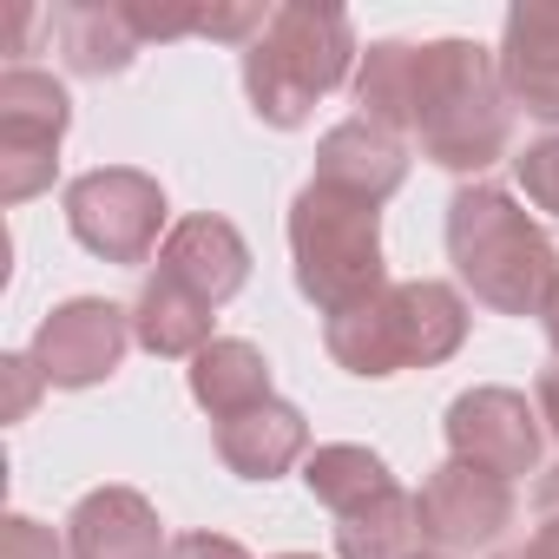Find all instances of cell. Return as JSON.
Returning <instances> with one entry per match:
<instances>
[{
	"mask_svg": "<svg viewBox=\"0 0 559 559\" xmlns=\"http://www.w3.org/2000/svg\"><path fill=\"white\" fill-rule=\"evenodd\" d=\"M132 14V34L152 47V40H185V34H204V8H178V0H126Z\"/></svg>",
	"mask_w": 559,
	"mask_h": 559,
	"instance_id": "cell-25",
	"label": "cell"
},
{
	"mask_svg": "<svg viewBox=\"0 0 559 559\" xmlns=\"http://www.w3.org/2000/svg\"><path fill=\"white\" fill-rule=\"evenodd\" d=\"M533 408H539V421H546V435L559 441V362H546V369H539V389H533Z\"/></svg>",
	"mask_w": 559,
	"mask_h": 559,
	"instance_id": "cell-29",
	"label": "cell"
},
{
	"mask_svg": "<svg viewBox=\"0 0 559 559\" xmlns=\"http://www.w3.org/2000/svg\"><path fill=\"white\" fill-rule=\"evenodd\" d=\"M448 461L520 480L539 474V408L520 389H467L448 402Z\"/></svg>",
	"mask_w": 559,
	"mask_h": 559,
	"instance_id": "cell-8",
	"label": "cell"
},
{
	"mask_svg": "<svg viewBox=\"0 0 559 559\" xmlns=\"http://www.w3.org/2000/svg\"><path fill=\"white\" fill-rule=\"evenodd\" d=\"M165 559H250V552L237 539H224V533H178Z\"/></svg>",
	"mask_w": 559,
	"mask_h": 559,
	"instance_id": "cell-28",
	"label": "cell"
},
{
	"mask_svg": "<svg viewBox=\"0 0 559 559\" xmlns=\"http://www.w3.org/2000/svg\"><path fill=\"white\" fill-rule=\"evenodd\" d=\"M356 27L330 0H284L270 8V27L243 47V93L250 112L276 132L310 126L317 99H330L356 73Z\"/></svg>",
	"mask_w": 559,
	"mask_h": 559,
	"instance_id": "cell-2",
	"label": "cell"
},
{
	"mask_svg": "<svg viewBox=\"0 0 559 559\" xmlns=\"http://www.w3.org/2000/svg\"><path fill=\"white\" fill-rule=\"evenodd\" d=\"M290 263H297V290L336 317L349 304H369L389 290L382 270V204H362L330 185H304L290 204Z\"/></svg>",
	"mask_w": 559,
	"mask_h": 559,
	"instance_id": "cell-4",
	"label": "cell"
},
{
	"mask_svg": "<svg viewBox=\"0 0 559 559\" xmlns=\"http://www.w3.org/2000/svg\"><path fill=\"white\" fill-rule=\"evenodd\" d=\"M126 349H132V310L106 297H73L40 317L27 356L47 376V389H93L126 362Z\"/></svg>",
	"mask_w": 559,
	"mask_h": 559,
	"instance_id": "cell-7",
	"label": "cell"
},
{
	"mask_svg": "<svg viewBox=\"0 0 559 559\" xmlns=\"http://www.w3.org/2000/svg\"><path fill=\"white\" fill-rule=\"evenodd\" d=\"M539 323H546V343L559 349V284H552V297H546V310H539Z\"/></svg>",
	"mask_w": 559,
	"mask_h": 559,
	"instance_id": "cell-30",
	"label": "cell"
},
{
	"mask_svg": "<svg viewBox=\"0 0 559 559\" xmlns=\"http://www.w3.org/2000/svg\"><path fill=\"white\" fill-rule=\"evenodd\" d=\"M276 559H317V552H276Z\"/></svg>",
	"mask_w": 559,
	"mask_h": 559,
	"instance_id": "cell-32",
	"label": "cell"
},
{
	"mask_svg": "<svg viewBox=\"0 0 559 559\" xmlns=\"http://www.w3.org/2000/svg\"><path fill=\"white\" fill-rule=\"evenodd\" d=\"M211 441H217V461L237 480H276V474H290L297 461H310V421H304V408L276 402V395L257 402V408H243V415H230V421H217Z\"/></svg>",
	"mask_w": 559,
	"mask_h": 559,
	"instance_id": "cell-14",
	"label": "cell"
},
{
	"mask_svg": "<svg viewBox=\"0 0 559 559\" xmlns=\"http://www.w3.org/2000/svg\"><path fill=\"white\" fill-rule=\"evenodd\" d=\"M336 552L343 559H428V526L415 493H382L362 513L336 520Z\"/></svg>",
	"mask_w": 559,
	"mask_h": 559,
	"instance_id": "cell-22",
	"label": "cell"
},
{
	"mask_svg": "<svg viewBox=\"0 0 559 559\" xmlns=\"http://www.w3.org/2000/svg\"><path fill=\"white\" fill-rule=\"evenodd\" d=\"M493 559H559V467H546L539 487H533V526H526V539L500 546Z\"/></svg>",
	"mask_w": 559,
	"mask_h": 559,
	"instance_id": "cell-23",
	"label": "cell"
},
{
	"mask_svg": "<svg viewBox=\"0 0 559 559\" xmlns=\"http://www.w3.org/2000/svg\"><path fill=\"white\" fill-rule=\"evenodd\" d=\"M304 487H310L336 520H349V513H362L369 500L395 493V474H389V461H382L376 448H362V441H330V448H310Z\"/></svg>",
	"mask_w": 559,
	"mask_h": 559,
	"instance_id": "cell-21",
	"label": "cell"
},
{
	"mask_svg": "<svg viewBox=\"0 0 559 559\" xmlns=\"http://www.w3.org/2000/svg\"><path fill=\"white\" fill-rule=\"evenodd\" d=\"M67 230L99 263H152V250H165V191L139 165H99L67 185Z\"/></svg>",
	"mask_w": 559,
	"mask_h": 559,
	"instance_id": "cell-6",
	"label": "cell"
},
{
	"mask_svg": "<svg viewBox=\"0 0 559 559\" xmlns=\"http://www.w3.org/2000/svg\"><path fill=\"white\" fill-rule=\"evenodd\" d=\"M448 257L474 304L500 317H539L559 284V250L500 185H461L448 198Z\"/></svg>",
	"mask_w": 559,
	"mask_h": 559,
	"instance_id": "cell-1",
	"label": "cell"
},
{
	"mask_svg": "<svg viewBox=\"0 0 559 559\" xmlns=\"http://www.w3.org/2000/svg\"><path fill=\"white\" fill-rule=\"evenodd\" d=\"M415 86H421V40H376L356 67L362 119L395 139H415Z\"/></svg>",
	"mask_w": 559,
	"mask_h": 559,
	"instance_id": "cell-19",
	"label": "cell"
},
{
	"mask_svg": "<svg viewBox=\"0 0 559 559\" xmlns=\"http://www.w3.org/2000/svg\"><path fill=\"white\" fill-rule=\"evenodd\" d=\"M513 178H520V191H526L533 211H552L559 217V132H546L539 145H526L513 158Z\"/></svg>",
	"mask_w": 559,
	"mask_h": 559,
	"instance_id": "cell-24",
	"label": "cell"
},
{
	"mask_svg": "<svg viewBox=\"0 0 559 559\" xmlns=\"http://www.w3.org/2000/svg\"><path fill=\"white\" fill-rule=\"evenodd\" d=\"M0 559H73V552H67V539H53V526L8 513L0 520Z\"/></svg>",
	"mask_w": 559,
	"mask_h": 559,
	"instance_id": "cell-26",
	"label": "cell"
},
{
	"mask_svg": "<svg viewBox=\"0 0 559 559\" xmlns=\"http://www.w3.org/2000/svg\"><path fill=\"white\" fill-rule=\"evenodd\" d=\"M493 60H500V86H507L513 112H526L539 126H559V8L520 0L500 27Z\"/></svg>",
	"mask_w": 559,
	"mask_h": 559,
	"instance_id": "cell-10",
	"label": "cell"
},
{
	"mask_svg": "<svg viewBox=\"0 0 559 559\" xmlns=\"http://www.w3.org/2000/svg\"><path fill=\"white\" fill-rule=\"evenodd\" d=\"M158 270L171 276V284H185L198 304H230L243 284H250V243L237 237V224L224 217H178L165 230V250H158Z\"/></svg>",
	"mask_w": 559,
	"mask_h": 559,
	"instance_id": "cell-11",
	"label": "cell"
},
{
	"mask_svg": "<svg viewBox=\"0 0 559 559\" xmlns=\"http://www.w3.org/2000/svg\"><path fill=\"white\" fill-rule=\"evenodd\" d=\"M421 526H428V546L435 552H487L507 539L513 526V480L500 474H480L467 461H441L428 480H421Z\"/></svg>",
	"mask_w": 559,
	"mask_h": 559,
	"instance_id": "cell-9",
	"label": "cell"
},
{
	"mask_svg": "<svg viewBox=\"0 0 559 559\" xmlns=\"http://www.w3.org/2000/svg\"><path fill=\"white\" fill-rule=\"evenodd\" d=\"M389 310H395V343H402V369H435L467 343V304L454 284L415 276V284H389Z\"/></svg>",
	"mask_w": 559,
	"mask_h": 559,
	"instance_id": "cell-16",
	"label": "cell"
},
{
	"mask_svg": "<svg viewBox=\"0 0 559 559\" xmlns=\"http://www.w3.org/2000/svg\"><path fill=\"white\" fill-rule=\"evenodd\" d=\"M402 178H408V145L395 132L369 126L362 112L343 119V126H330L323 145H317V185L349 191L362 204H389L402 191Z\"/></svg>",
	"mask_w": 559,
	"mask_h": 559,
	"instance_id": "cell-13",
	"label": "cell"
},
{
	"mask_svg": "<svg viewBox=\"0 0 559 559\" xmlns=\"http://www.w3.org/2000/svg\"><path fill=\"white\" fill-rule=\"evenodd\" d=\"M67 552L73 559H165L158 507L139 487H93L67 513Z\"/></svg>",
	"mask_w": 559,
	"mask_h": 559,
	"instance_id": "cell-12",
	"label": "cell"
},
{
	"mask_svg": "<svg viewBox=\"0 0 559 559\" xmlns=\"http://www.w3.org/2000/svg\"><path fill=\"white\" fill-rule=\"evenodd\" d=\"M323 343H330L336 369H349V376H362V382L402 376V343H395V310H389V290H376L369 304H349V310L323 317Z\"/></svg>",
	"mask_w": 559,
	"mask_h": 559,
	"instance_id": "cell-20",
	"label": "cell"
},
{
	"mask_svg": "<svg viewBox=\"0 0 559 559\" xmlns=\"http://www.w3.org/2000/svg\"><path fill=\"white\" fill-rule=\"evenodd\" d=\"M513 99L500 86V60L480 40H421V86H415V145L441 171H487L507 158Z\"/></svg>",
	"mask_w": 559,
	"mask_h": 559,
	"instance_id": "cell-3",
	"label": "cell"
},
{
	"mask_svg": "<svg viewBox=\"0 0 559 559\" xmlns=\"http://www.w3.org/2000/svg\"><path fill=\"white\" fill-rule=\"evenodd\" d=\"M53 40H60V60L80 73V80H112L139 60V34H132V14L126 0H60L53 8Z\"/></svg>",
	"mask_w": 559,
	"mask_h": 559,
	"instance_id": "cell-15",
	"label": "cell"
},
{
	"mask_svg": "<svg viewBox=\"0 0 559 559\" xmlns=\"http://www.w3.org/2000/svg\"><path fill=\"white\" fill-rule=\"evenodd\" d=\"M73 126V99L40 67L0 73V204H27L60 171V139Z\"/></svg>",
	"mask_w": 559,
	"mask_h": 559,
	"instance_id": "cell-5",
	"label": "cell"
},
{
	"mask_svg": "<svg viewBox=\"0 0 559 559\" xmlns=\"http://www.w3.org/2000/svg\"><path fill=\"white\" fill-rule=\"evenodd\" d=\"M21 34H27V8H14V27H8V53H21Z\"/></svg>",
	"mask_w": 559,
	"mask_h": 559,
	"instance_id": "cell-31",
	"label": "cell"
},
{
	"mask_svg": "<svg viewBox=\"0 0 559 559\" xmlns=\"http://www.w3.org/2000/svg\"><path fill=\"white\" fill-rule=\"evenodd\" d=\"M132 343L145 356H165V362H191L198 349H211V304H198L185 284H171L165 270H152L139 284V304H132Z\"/></svg>",
	"mask_w": 559,
	"mask_h": 559,
	"instance_id": "cell-17",
	"label": "cell"
},
{
	"mask_svg": "<svg viewBox=\"0 0 559 559\" xmlns=\"http://www.w3.org/2000/svg\"><path fill=\"white\" fill-rule=\"evenodd\" d=\"M428 559H448V552H428Z\"/></svg>",
	"mask_w": 559,
	"mask_h": 559,
	"instance_id": "cell-33",
	"label": "cell"
},
{
	"mask_svg": "<svg viewBox=\"0 0 559 559\" xmlns=\"http://www.w3.org/2000/svg\"><path fill=\"white\" fill-rule=\"evenodd\" d=\"M185 376H191V402H198L211 421H230V415L270 402V362H263V349L243 343V336H217L211 349L191 356Z\"/></svg>",
	"mask_w": 559,
	"mask_h": 559,
	"instance_id": "cell-18",
	"label": "cell"
},
{
	"mask_svg": "<svg viewBox=\"0 0 559 559\" xmlns=\"http://www.w3.org/2000/svg\"><path fill=\"white\" fill-rule=\"evenodd\" d=\"M0 369H8V382H14V395H8V421H27L34 402H40V389H47V376L34 369V356H8Z\"/></svg>",
	"mask_w": 559,
	"mask_h": 559,
	"instance_id": "cell-27",
	"label": "cell"
}]
</instances>
